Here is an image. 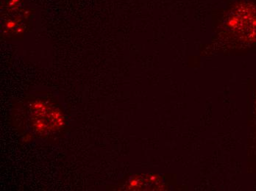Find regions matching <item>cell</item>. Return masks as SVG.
Here are the masks:
<instances>
[{
    "mask_svg": "<svg viewBox=\"0 0 256 191\" xmlns=\"http://www.w3.org/2000/svg\"><path fill=\"white\" fill-rule=\"evenodd\" d=\"M18 128L32 138L58 136L66 124L64 110L58 100L49 94H31L15 110Z\"/></svg>",
    "mask_w": 256,
    "mask_h": 191,
    "instance_id": "6da1fadb",
    "label": "cell"
}]
</instances>
